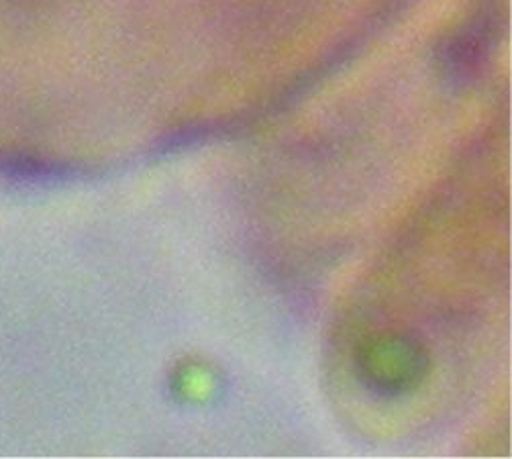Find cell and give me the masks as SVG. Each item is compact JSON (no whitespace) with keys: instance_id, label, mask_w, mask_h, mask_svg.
Instances as JSON below:
<instances>
[{"instance_id":"cell-1","label":"cell","mask_w":512,"mask_h":459,"mask_svg":"<svg viewBox=\"0 0 512 459\" xmlns=\"http://www.w3.org/2000/svg\"><path fill=\"white\" fill-rule=\"evenodd\" d=\"M362 376L380 394H402L423 378L427 357L421 347L408 339H380L362 355Z\"/></svg>"}]
</instances>
